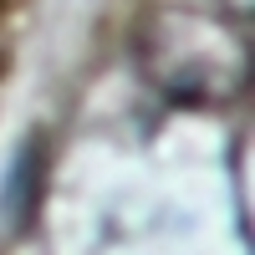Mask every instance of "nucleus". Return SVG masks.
<instances>
[{"mask_svg": "<svg viewBox=\"0 0 255 255\" xmlns=\"http://www.w3.org/2000/svg\"><path fill=\"white\" fill-rule=\"evenodd\" d=\"M194 26H199V15H168V20H158V26L143 36L148 72H153L168 92H194V72H199V92H220L225 87L220 72H230L240 82L245 51L240 46L220 51V41H225L220 31H204V46H194Z\"/></svg>", "mask_w": 255, "mask_h": 255, "instance_id": "obj_1", "label": "nucleus"}, {"mask_svg": "<svg viewBox=\"0 0 255 255\" xmlns=\"http://www.w3.org/2000/svg\"><path fill=\"white\" fill-rule=\"evenodd\" d=\"M31 179H36V148H26V153H20V163H15L10 174H5V199H0V204L20 199V204H15V220L26 215V199L36 194V184H31Z\"/></svg>", "mask_w": 255, "mask_h": 255, "instance_id": "obj_2", "label": "nucleus"}]
</instances>
